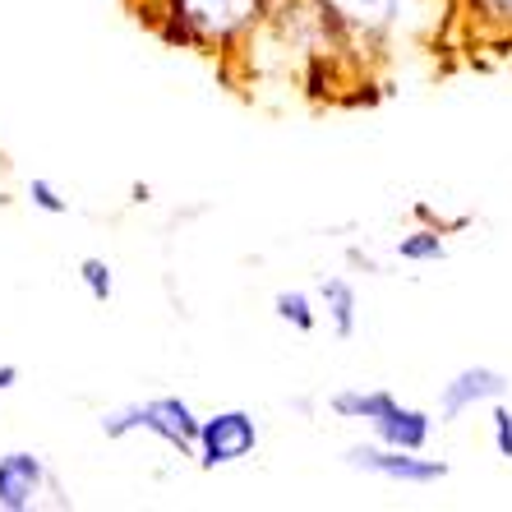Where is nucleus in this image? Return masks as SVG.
<instances>
[{"label":"nucleus","mask_w":512,"mask_h":512,"mask_svg":"<svg viewBox=\"0 0 512 512\" xmlns=\"http://www.w3.org/2000/svg\"><path fill=\"white\" fill-rule=\"evenodd\" d=\"M305 10L319 33V56L333 51L365 74L420 37L439 42L453 24V0H305Z\"/></svg>","instance_id":"obj_1"},{"label":"nucleus","mask_w":512,"mask_h":512,"mask_svg":"<svg viewBox=\"0 0 512 512\" xmlns=\"http://www.w3.org/2000/svg\"><path fill=\"white\" fill-rule=\"evenodd\" d=\"M273 0H162L167 37L185 51L231 56L268 24Z\"/></svg>","instance_id":"obj_2"},{"label":"nucleus","mask_w":512,"mask_h":512,"mask_svg":"<svg viewBox=\"0 0 512 512\" xmlns=\"http://www.w3.org/2000/svg\"><path fill=\"white\" fill-rule=\"evenodd\" d=\"M323 406H328L337 420H346V425H360L379 443H393V448H434L439 416H434L429 406L402 402L393 388L346 383V388H333V393L323 397Z\"/></svg>","instance_id":"obj_3"},{"label":"nucleus","mask_w":512,"mask_h":512,"mask_svg":"<svg viewBox=\"0 0 512 512\" xmlns=\"http://www.w3.org/2000/svg\"><path fill=\"white\" fill-rule=\"evenodd\" d=\"M102 434L107 439H130V434H153L180 457H194V443H199V425L203 416L194 411L185 397L162 393V397H143V402H125L102 411Z\"/></svg>","instance_id":"obj_4"},{"label":"nucleus","mask_w":512,"mask_h":512,"mask_svg":"<svg viewBox=\"0 0 512 512\" xmlns=\"http://www.w3.org/2000/svg\"><path fill=\"white\" fill-rule=\"evenodd\" d=\"M342 462L351 466V471H360V476H374L397 489H434L453 476V462H448V457H434L429 448H393V443H379V439H370V434L360 443H346Z\"/></svg>","instance_id":"obj_5"},{"label":"nucleus","mask_w":512,"mask_h":512,"mask_svg":"<svg viewBox=\"0 0 512 512\" xmlns=\"http://www.w3.org/2000/svg\"><path fill=\"white\" fill-rule=\"evenodd\" d=\"M259 443H263L259 416L245 411V406H227V411L203 416L199 443H194V462H199V471H222V466H236L245 457H254Z\"/></svg>","instance_id":"obj_6"},{"label":"nucleus","mask_w":512,"mask_h":512,"mask_svg":"<svg viewBox=\"0 0 512 512\" xmlns=\"http://www.w3.org/2000/svg\"><path fill=\"white\" fill-rule=\"evenodd\" d=\"M512 397V379L499 365H462L448 379L439 383V402H434V416L439 425H462L466 416H485L494 402H508Z\"/></svg>","instance_id":"obj_7"},{"label":"nucleus","mask_w":512,"mask_h":512,"mask_svg":"<svg viewBox=\"0 0 512 512\" xmlns=\"http://www.w3.org/2000/svg\"><path fill=\"white\" fill-rule=\"evenodd\" d=\"M47 494H60V480L42 453L14 448L0 457V512H33L47 503Z\"/></svg>","instance_id":"obj_8"},{"label":"nucleus","mask_w":512,"mask_h":512,"mask_svg":"<svg viewBox=\"0 0 512 512\" xmlns=\"http://www.w3.org/2000/svg\"><path fill=\"white\" fill-rule=\"evenodd\" d=\"M453 24L476 51H512V0H453Z\"/></svg>","instance_id":"obj_9"},{"label":"nucleus","mask_w":512,"mask_h":512,"mask_svg":"<svg viewBox=\"0 0 512 512\" xmlns=\"http://www.w3.org/2000/svg\"><path fill=\"white\" fill-rule=\"evenodd\" d=\"M314 296H319V314H323V323H328V333H333L337 342H351V337L360 333V319H365V310H360V286L346 273H323L319 286H314Z\"/></svg>","instance_id":"obj_10"},{"label":"nucleus","mask_w":512,"mask_h":512,"mask_svg":"<svg viewBox=\"0 0 512 512\" xmlns=\"http://www.w3.org/2000/svg\"><path fill=\"white\" fill-rule=\"evenodd\" d=\"M448 259H453V236H443L439 227H425V222H411L393 240V263H406V268H439Z\"/></svg>","instance_id":"obj_11"},{"label":"nucleus","mask_w":512,"mask_h":512,"mask_svg":"<svg viewBox=\"0 0 512 512\" xmlns=\"http://www.w3.org/2000/svg\"><path fill=\"white\" fill-rule=\"evenodd\" d=\"M273 314L277 323H286L291 333H319L323 328V314H319V296L314 291H300V286H282L273 296Z\"/></svg>","instance_id":"obj_12"},{"label":"nucleus","mask_w":512,"mask_h":512,"mask_svg":"<svg viewBox=\"0 0 512 512\" xmlns=\"http://www.w3.org/2000/svg\"><path fill=\"white\" fill-rule=\"evenodd\" d=\"M406 213H411V222H425V227H439L443 236H466V231H476V213H443V208H434V203L429 199H416L411 203V208H406Z\"/></svg>","instance_id":"obj_13"},{"label":"nucleus","mask_w":512,"mask_h":512,"mask_svg":"<svg viewBox=\"0 0 512 512\" xmlns=\"http://www.w3.org/2000/svg\"><path fill=\"white\" fill-rule=\"evenodd\" d=\"M79 282H84V291L97 300V305H107V300L116 296V268H111L102 254H88V259H79Z\"/></svg>","instance_id":"obj_14"},{"label":"nucleus","mask_w":512,"mask_h":512,"mask_svg":"<svg viewBox=\"0 0 512 512\" xmlns=\"http://www.w3.org/2000/svg\"><path fill=\"white\" fill-rule=\"evenodd\" d=\"M485 416H489V420H485L489 448H494V457H499V462L512 466V397H508V402H494Z\"/></svg>","instance_id":"obj_15"},{"label":"nucleus","mask_w":512,"mask_h":512,"mask_svg":"<svg viewBox=\"0 0 512 512\" xmlns=\"http://www.w3.org/2000/svg\"><path fill=\"white\" fill-rule=\"evenodd\" d=\"M28 203H33L37 213H47V217H65V213H70V199H65V194H60L47 176L28 180Z\"/></svg>","instance_id":"obj_16"},{"label":"nucleus","mask_w":512,"mask_h":512,"mask_svg":"<svg viewBox=\"0 0 512 512\" xmlns=\"http://www.w3.org/2000/svg\"><path fill=\"white\" fill-rule=\"evenodd\" d=\"M346 268H356V273H365V277H388V259H379V254L365 250V245H351V250H346Z\"/></svg>","instance_id":"obj_17"},{"label":"nucleus","mask_w":512,"mask_h":512,"mask_svg":"<svg viewBox=\"0 0 512 512\" xmlns=\"http://www.w3.org/2000/svg\"><path fill=\"white\" fill-rule=\"evenodd\" d=\"M19 379H24V374H19V365H0V397L10 393V388H14Z\"/></svg>","instance_id":"obj_18"}]
</instances>
